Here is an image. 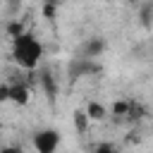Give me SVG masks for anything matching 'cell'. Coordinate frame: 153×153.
<instances>
[{
  "instance_id": "cell-1",
  "label": "cell",
  "mask_w": 153,
  "mask_h": 153,
  "mask_svg": "<svg viewBox=\"0 0 153 153\" xmlns=\"http://www.w3.org/2000/svg\"><path fill=\"white\" fill-rule=\"evenodd\" d=\"M41 55H43V45L31 33H19L12 38V57L17 60L19 67L33 69L41 62Z\"/></svg>"
},
{
  "instance_id": "cell-2",
  "label": "cell",
  "mask_w": 153,
  "mask_h": 153,
  "mask_svg": "<svg viewBox=\"0 0 153 153\" xmlns=\"http://www.w3.org/2000/svg\"><path fill=\"white\" fill-rule=\"evenodd\" d=\"M57 143H60V134L55 129H41L33 136V148L38 153H55Z\"/></svg>"
},
{
  "instance_id": "cell-3",
  "label": "cell",
  "mask_w": 153,
  "mask_h": 153,
  "mask_svg": "<svg viewBox=\"0 0 153 153\" xmlns=\"http://www.w3.org/2000/svg\"><path fill=\"white\" fill-rule=\"evenodd\" d=\"M29 98H31V93H29V88H26L24 84H17V86H10V100H12V103H19V105H26V103H29Z\"/></svg>"
},
{
  "instance_id": "cell-4",
  "label": "cell",
  "mask_w": 153,
  "mask_h": 153,
  "mask_svg": "<svg viewBox=\"0 0 153 153\" xmlns=\"http://www.w3.org/2000/svg\"><path fill=\"white\" fill-rule=\"evenodd\" d=\"M88 120H105V108L100 103H88V108L84 110Z\"/></svg>"
},
{
  "instance_id": "cell-5",
  "label": "cell",
  "mask_w": 153,
  "mask_h": 153,
  "mask_svg": "<svg viewBox=\"0 0 153 153\" xmlns=\"http://www.w3.org/2000/svg\"><path fill=\"white\" fill-rule=\"evenodd\" d=\"M74 124H76V129H79V131H84V129H86L88 117H86V112H84V110H76V112H74Z\"/></svg>"
},
{
  "instance_id": "cell-6",
  "label": "cell",
  "mask_w": 153,
  "mask_h": 153,
  "mask_svg": "<svg viewBox=\"0 0 153 153\" xmlns=\"http://www.w3.org/2000/svg\"><path fill=\"white\" fill-rule=\"evenodd\" d=\"M127 110H129L127 103H115V105H112V112H115V115H124Z\"/></svg>"
},
{
  "instance_id": "cell-7",
  "label": "cell",
  "mask_w": 153,
  "mask_h": 153,
  "mask_svg": "<svg viewBox=\"0 0 153 153\" xmlns=\"http://www.w3.org/2000/svg\"><path fill=\"white\" fill-rule=\"evenodd\" d=\"M100 50H103V43L100 41H91L88 43V53H100Z\"/></svg>"
},
{
  "instance_id": "cell-8",
  "label": "cell",
  "mask_w": 153,
  "mask_h": 153,
  "mask_svg": "<svg viewBox=\"0 0 153 153\" xmlns=\"http://www.w3.org/2000/svg\"><path fill=\"white\" fill-rule=\"evenodd\" d=\"M5 100H10V86H0V103H5Z\"/></svg>"
},
{
  "instance_id": "cell-9",
  "label": "cell",
  "mask_w": 153,
  "mask_h": 153,
  "mask_svg": "<svg viewBox=\"0 0 153 153\" xmlns=\"http://www.w3.org/2000/svg\"><path fill=\"white\" fill-rule=\"evenodd\" d=\"M96 153H115V148H112L110 143H100V146L96 148Z\"/></svg>"
},
{
  "instance_id": "cell-10",
  "label": "cell",
  "mask_w": 153,
  "mask_h": 153,
  "mask_svg": "<svg viewBox=\"0 0 153 153\" xmlns=\"http://www.w3.org/2000/svg\"><path fill=\"white\" fill-rule=\"evenodd\" d=\"M0 153H22V148H12V146H7V148H2Z\"/></svg>"
},
{
  "instance_id": "cell-11",
  "label": "cell",
  "mask_w": 153,
  "mask_h": 153,
  "mask_svg": "<svg viewBox=\"0 0 153 153\" xmlns=\"http://www.w3.org/2000/svg\"><path fill=\"white\" fill-rule=\"evenodd\" d=\"M127 2H139V0H127Z\"/></svg>"
}]
</instances>
